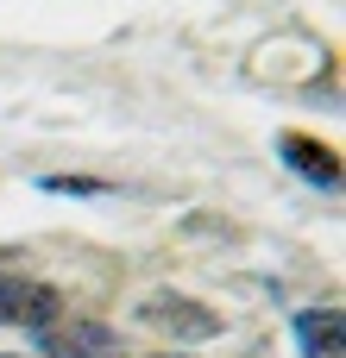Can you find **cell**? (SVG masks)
<instances>
[{
  "label": "cell",
  "mask_w": 346,
  "mask_h": 358,
  "mask_svg": "<svg viewBox=\"0 0 346 358\" xmlns=\"http://www.w3.org/2000/svg\"><path fill=\"white\" fill-rule=\"evenodd\" d=\"M63 315V296L38 277H19V271H0V327H50Z\"/></svg>",
  "instance_id": "cell-1"
},
{
  "label": "cell",
  "mask_w": 346,
  "mask_h": 358,
  "mask_svg": "<svg viewBox=\"0 0 346 358\" xmlns=\"http://www.w3.org/2000/svg\"><path fill=\"white\" fill-rule=\"evenodd\" d=\"M38 352H44V358H120V334H113L107 321H82V315H69V321L38 327Z\"/></svg>",
  "instance_id": "cell-2"
},
{
  "label": "cell",
  "mask_w": 346,
  "mask_h": 358,
  "mask_svg": "<svg viewBox=\"0 0 346 358\" xmlns=\"http://www.w3.org/2000/svg\"><path fill=\"white\" fill-rule=\"evenodd\" d=\"M139 321L145 327H158V334H177V340H214L221 334V315L214 308H202V302H189V296H145L139 302Z\"/></svg>",
  "instance_id": "cell-3"
},
{
  "label": "cell",
  "mask_w": 346,
  "mask_h": 358,
  "mask_svg": "<svg viewBox=\"0 0 346 358\" xmlns=\"http://www.w3.org/2000/svg\"><path fill=\"white\" fill-rule=\"evenodd\" d=\"M277 151H284V164L303 176V182H315V189H340V157H334V145H321V138H303V132H284L277 138Z\"/></svg>",
  "instance_id": "cell-4"
},
{
  "label": "cell",
  "mask_w": 346,
  "mask_h": 358,
  "mask_svg": "<svg viewBox=\"0 0 346 358\" xmlns=\"http://www.w3.org/2000/svg\"><path fill=\"white\" fill-rule=\"evenodd\" d=\"M296 340H303V358H346L340 308H303L296 315Z\"/></svg>",
  "instance_id": "cell-5"
},
{
  "label": "cell",
  "mask_w": 346,
  "mask_h": 358,
  "mask_svg": "<svg viewBox=\"0 0 346 358\" xmlns=\"http://www.w3.org/2000/svg\"><path fill=\"white\" fill-rule=\"evenodd\" d=\"M38 189L44 195H107L101 176H38Z\"/></svg>",
  "instance_id": "cell-6"
},
{
  "label": "cell",
  "mask_w": 346,
  "mask_h": 358,
  "mask_svg": "<svg viewBox=\"0 0 346 358\" xmlns=\"http://www.w3.org/2000/svg\"><path fill=\"white\" fill-rule=\"evenodd\" d=\"M158 358H189V352H158Z\"/></svg>",
  "instance_id": "cell-7"
},
{
  "label": "cell",
  "mask_w": 346,
  "mask_h": 358,
  "mask_svg": "<svg viewBox=\"0 0 346 358\" xmlns=\"http://www.w3.org/2000/svg\"><path fill=\"white\" fill-rule=\"evenodd\" d=\"M0 358H19V352H0Z\"/></svg>",
  "instance_id": "cell-8"
}]
</instances>
